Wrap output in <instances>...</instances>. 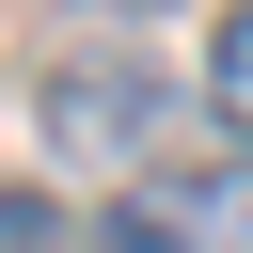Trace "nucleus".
<instances>
[{
	"label": "nucleus",
	"instance_id": "nucleus-4",
	"mask_svg": "<svg viewBox=\"0 0 253 253\" xmlns=\"http://www.w3.org/2000/svg\"><path fill=\"white\" fill-rule=\"evenodd\" d=\"M0 253H79V221H63L47 190H0Z\"/></svg>",
	"mask_w": 253,
	"mask_h": 253
},
{
	"label": "nucleus",
	"instance_id": "nucleus-3",
	"mask_svg": "<svg viewBox=\"0 0 253 253\" xmlns=\"http://www.w3.org/2000/svg\"><path fill=\"white\" fill-rule=\"evenodd\" d=\"M206 95H221V126H253V0L221 16V47H206Z\"/></svg>",
	"mask_w": 253,
	"mask_h": 253
},
{
	"label": "nucleus",
	"instance_id": "nucleus-1",
	"mask_svg": "<svg viewBox=\"0 0 253 253\" xmlns=\"http://www.w3.org/2000/svg\"><path fill=\"white\" fill-rule=\"evenodd\" d=\"M111 253H253V158H174L111 206Z\"/></svg>",
	"mask_w": 253,
	"mask_h": 253
},
{
	"label": "nucleus",
	"instance_id": "nucleus-2",
	"mask_svg": "<svg viewBox=\"0 0 253 253\" xmlns=\"http://www.w3.org/2000/svg\"><path fill=\"white\" fill-rule=\"evenodd\" d=\"M47 142H111L126 158V142H158V95L142 79H47Z\"/></svg>",
	"mask_w": 253,
	"mask_h": 253
}]
</instances>
